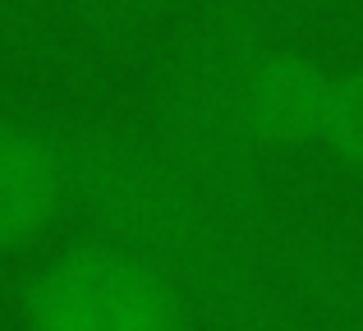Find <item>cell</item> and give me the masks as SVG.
Masks as SVG:
<instances>
[{"label": "cell", "instance_id": "5", "mask_svg": "<svg viewBox=\"0 0 363 331\" xmlns=\"http://www.w3.org/2000/svg\"><path fill=\"white\" fill-rule=\"evenodd\" d=\"M308 157L363 175V64L359 60H331Z\"/></svg>", "mask_w": 363, "mask_h": 331}, {"label": "cell", "instance_id": "1", "mask_svg": "<svg viewBox=\"0 0 363 331\" xmlns=\"http://www.w3.org/2000/svg\"><path fill=\"white\" fill-rule=\"evenodd\" d=\"M74 193L101 235L143 249L189 290L225 258L221 198L161 138L124 125L69 129Z\"/></svg>", "mask_w": 363, "mask_h": 331}, {"label": "cell", "instance_id": "3", "mask_svg": "<svg viewBox=\"0 0 363 331\" xmlns=\"http://www.w3.org/2000/svg\"><path fill=\"white\" fill-rule=\"evenodd\" d=\"M69 207H79L69 134L0 111V258L37 249Z\"/></svg>", "mask_w": 363, "mask_h": 331}, {"label": "cell", "instance_id": "6", "mask_svg": "<svg viewBox=\"0 0 363 331\" xmlns=\"http://www.w3.org/2000/svg\"><path fill=\"white\" fill-rule=\"evenodd\" d=\"M55 37L46 0H0V60H33Z\"/></svg>", "mask_w": 363, "mask_h": 331}, {"label": "cell", "instance_id": "2", "mask_svg": "<svg viewBox=\"0 0 363 331\" xmlns=\"http://www.w3.org/2000/svg\"><path fill=\"white\" fill-rule=\"evenodd\" d=\"M194 299L143 249L88 235L28 271L18 290L23 331H189Z\"/></svg>", "mask_w": 363, "mask_h": 331}, {"label": "cell", "instance_id": "4", "mask_svg": "<svg viewBox=\"0 0 363 331\" xmlns=\"http://www.w3.org/2000/svg\"><path fill=\"white\" fill-rule=\"evenodd\" d=\"M60 42L88 51H129L152 37L175 33L194 0H46Z\"/></svg>", "mask_w": 363, "mask_h": 331}]
</instances>
